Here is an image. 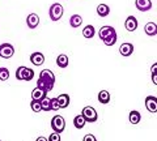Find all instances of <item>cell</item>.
Listing matches in <instances>:
<instances>
[{
	"instance_id": "cell-17",
	"label": "cell",
	"mask_w": 157,
	"mask_h": 141,
	"mask_svg": "<svg viewBox=\"0 0 157 141\" xmlns=\"http://www.w3.org/2000/svg\"><path fill=\"white\" fill-rule=\"evenodd\" d=\"M56 98H58L59 105H60V109H67L70 106V95L68 94H60Z\"/></svg>"
},
{
	"instance_id": "cell-29",
	"label": "cell",
	"mask_w": 157,
	"mask_h": 141,
	"mask_svg": "<svg viewBox=\"0 0 157 141\" xmlns=\"http://www.w3.org/2000/svg\"><path fill=\"white\" fill-rule=\"evenodd\" d=\"M48 141H62V139H60V133H58V132L51 133L50 136H48Z\"/></svg>"
},
{
	"instance_id": "cell-31",
	"label": "cell",
	"mask_w": 157,
	"mask_h": 141,
	"mask_svg": "<svg viewBox=\"0 0 157 141\" xmlns=\"http://www.w3.org/2000/svg\"><path fill=\"white\" fill-rule=\"evenodd\" d=\"M151 73H152V75H156V73H157V63L152 64V67H151Z\"/></svg>"
},
{
	"instance_id": "cell-23",
	"label": "cell",
	"mask_w": 157,
	"mask_h": 141,
	"mask_svg": "<svg viewBox=\"0 0 157 141\" xmlns=\"http://www.w3.org/2000/svg\"><path fill=\"white\" fill-rule=\"evenodd\" d=\"M94 28H93L92 25H86L84 29H82V35H84L85 38H88V39H90V38L94 37Z\"/></svg>"
},
{
	"instance_id": "cell-8",
	"label": "cell",
	"mask_w": 157,
	"mask_h": 141,
	"mask_svg": "<svg viewBox=\"0 0 157 141\" xmlns=\"http://www.w3.org/2000/svg\"><path fill=\"white\" fill-rule=\"evenodd\" d=\"M145 109L152 114L157 113V97H155V95L147 97L145 98Z\"/></svg>"
},
{
	"instance_id": "cell-26",
	"label": "cell",
	"mask_w": 157,
	"mask_h": 141,
	"mask_svg": "<svg viewBox=\"0 0 157 141\" xmlns=\"http://www.w3.org/2000/svg\"><path fill=\"white\" fill-rule=\"evenodd\" d=\"M9 79V71L8 68L2 67L0 68V81H7Z\"/></svg>"
},
{
	"instance_id": "cell-32",
	"label": "cell",
	"mask_w": 157,
	"mask_h": 141,
	"mask_svg": "<svg viewBox=\"0 0 157 141\" xmlns=\"http://www.w3.org/2000/svg\"><path fill=\"white\" fill-rule=\"evenodd\" d=\"M152 82H153L155 85H157V73L156 75H152Z\"/></svg>"
},
{
	"instance_id": "cell-16",
	"label": "cell",
	"mask_w": 157,
	"mask_h": 141,
	"mask_svg": "<svg viewBox=\"0 0 157 141\" xmlns=\"http://www.w3.org/2000/svg\"><path fill=\"white\" fill-rule=\"evenodd\" d=\"M68 63H70V60H68V56L66 54H60L56 58V65L59 68H62V69L68 67Z\"/></svg>"
},
{
	"instance_id": "cell-19",
	"label": "cell",
	"mask_w": 157,
	"mask_h": 141,
	"mask_svg": "<svg viewBox=\"0 0 157 141\" xmlns=\"http://www.w3.org/2000/svg\"><path fill=\"white\" fill-rule=\"evenodd\" d=\"M109 13H110V8L106 4H100L97 7V14L100 17H106V16H109Z\"/></svg>"
},
{
	"instance_id": "cell-21",
	"label": "cell",
	"mask_w": 157,
	"mask_h": 141,
	"mask_svg": "<svg viewBox=\"0 0 157 141\" xmlns=\"http://www.w3.org/2000/svg\"><path fill=\"white\" fill-rule=\"evenodd\" d=\"M128 119H130V123H131V124H139L140 120H141V115H140L139 111L132 110L131 113H130Z\"/></svg>"
},
{
	"instance_id": "cell-33",
	"label": "cell",
	"mask_w": 157,
	"mask_h": 141,
	"mask_svg": "<svg viewBox=\"0 0 157 141\" xmlns=\"http://www.w3.org/2000/svg\"><path fill=\"white\" fill-rule=\"evenodd\" d=\"M36 141H48V139H46V137H43V136H41V137H38Z\"/></svg>"
},
{
	"instance_id": "cell-13",
	"label": "cell",
	"mask_w": 157,
	"mask_h": 141,
	"mask_svg": "<svg viewBox=\"0 0 157 141\" xmlns=\"http://www.w3.org/2000/svg\"><path fill=\"white\" fill-rule=\"evenodd\" d=\"M47 93H48V91L42 90V89H39V87L36 86L32 90V99L33 101H42L43 98H46V97H47Z\"/></svg>"
},
{
	"instance_id": "cell-4",
	"label": "cell",
	"mask_w": 157,
	"mask_h": 141,
	"mask_svg": "<svg viewBox=\"0 0 157 141\" xmlns=\"http://www.w3.org/2000/svg\"><path fill=\"white\" fill-rule=\"evenodd\" d=\"M81 115L84 116V119L86 120V123H94V121H97V119H98L97 111H96L94 107H92V106H86V107L82 109Z\"/></svg>"
},
{
	"instance_id": "cell-6",
	"label": "cell",
	"mask_w": 157,
	"mask_h": 141,
	"mask_svg": "<svg viewBox=\"0 0 157 141\" xmlns=\"http://www.w3.org/2000/svg\"><path fill=\"white\" fill-rule=\"evenodd\" d=\"M14 54V47L11 43H3L0 45V58L3 59H11Z\"/></svg>"
},
{
	"instance_id": "cell-10",
	"label": "cell",
	"mask_w": 157,
	"mask_h": 141,
	"mask_svg": "<svg viewBox=\"0 0 157 141\" xmlns=\"http://www.w3.org/2000/svg\"><path fill=\"white\" fill-rule=\"evenodd\" d=\"M119 52H121V55L124 58L131 56L132 52H134V45H132V43H127V42L122 43L119 47Z\"/></svg>"
},
{
	"instance_id": "cell-27",
	"label": "cell",
	"mask_w": 157,
	"mask_h": 141,
	"mask_svg": "<svg viewBox=\"0 0 157 141\" xmlns=\"http://www.w3.org/2000/svg\"><path fill=\"white\" fill-rule=\"evenodd\" d=\"M60 109V105L58 102V98H51V110L52 111H58Z\"/></svg>"
},
{
	"instance_id": "cell-2",
	"label": "cell",
	"mask_w": 157,
	"mask_h": 141,
	"mask_svg": "<svg viewBox=\"0 0 157 141\" xmlns=\"http://www.w3.org/2000/svg\"><path fill=\"white\" fill-rule=\"evenodd\" d=\"M34 77V71L28 67H18L16 71V79L18 81H32Z\"/></svg>"
},
{
	"instance_id": "cell-30",
	"label": "cell",
	"mask_w": 157,
	"mask_h": 141,
	"mask_svg": "<svg viewBox=\"0 0 157 141\" xmlns=\"http://www.w3.org/2000/svg\"><path fill=\"white\" fill-rule=\"evenodd\" d=\"M82 141H97V139L94 137V135L92 133H88L84 136V139H82Z\"/></svg>"
},
{
	"instance_id": "cell-18",
	"label": "cell",
	"mask_w": 157,
	"mask_h": 141,
	"mask_svg": "<svg viewBox=\"0 0 157 141\" xmlns=\"http://www.w3.org/2000/svg\"><path fill=\"white\" fill-rule=\"evenodd\" d=\"M85 124H86V120L84 119V116H82L81 114L73 118V125H75V128L81 129V128H84Z\"/></svg>"
},
{
	"instance_id": "cell-15",
	"label": "cell",
	"mask_w": 157,
	"mask_h": 141,
	"mask_svg": "<svg viewBox=\"0 0 157 141\" xmlns=\"http://www.w3.org/2000/svg\"><path fill=\"white\" fill-rule=\"evenodd\" d=\"M144 32L147 35H149V37H153L157 34V24L155 22H147L145 24V26H144Z\"/></svg>"
},
{
	"instance_id": "cell-11",
	"label": "cell",
	"mask_w": 157,
	"mask_h": 141,
	"mask_svg": "<svg viewBox=\"0 0 157 141\" xmlns=\"http://www.w3.org/2000/svg\"><path fill=\"white\" fill-rule=\"evenodd\" d=\"M124 28L127 32H135L137 29V20L135 16H128L126 18V22H124Z\"/></svg>"
},
{
	"instance_id": "cell-25",
	"label": "cell",
	"mask_w": 157,
	"mask_h": 141,
	"mask_svg": "<svg viewBox=\"0 0 157 141\" xmlns=\"http://www.w3.org/2000/svg\"><path fill=\"white\" fill-rule=\"evenodd\" d=\"M30 107H32V110L34 111V113H41V111H42V103H41V101H33L32 99Z\"/></svg>"
},
{
	"instance_id": "cell-34",
	"label": "cell",
	"mask_w": 157,
	"mask_h": 141,
	"mask_svg": "<svg viewBox=\"0 0 157 141\" xmlns=\"http://www.w3.org/2000/svg\"><path fill=\"white\" fill-rule=\"evenodd\" d=\"M0 141H2V140H0Z\"/></svg>"
},
{
	"instance_id": "cell-7",
	"label": "cell",
	"mask_w": 157,
	"mask_h": 141,
	"mask_svg": "<svg viewBox=\"0 0 157 141\" xmlns=\"http://www.w3.org/2000/svg\"><path fill=\"white\" fill-rule=\"evenodd\" d=\"M98 35H100V38L102 41H105V39H107V38L117 35V32L113 26H102L100 29V32H98Z\"/></svg>"
},
{
	"instance_id": "cell-14",
	"label": "cell",
	"mask_w": 157,
	"mask_h": 141,
	"mask_svg": "<svg viewBox=\"0 0 157 141\" xmlns=\"http://www.w3.org/2000/svg\"><path fill=\"white\" fill-rule=\"evenodd\" d=\"M30 61L33 63L34 65H37V67H39V65H42L43 63H45V55L42 54V52H33V54L30 55Z\"/></svg>"
},
{
	"instance_id": "cell-3",
	"label": "cell",
	"mask_w": 157,
	"mask_h": 141,
	"mask_svg": "<svg viewBox=\"0 0 157 141\" xmlns=\"http://www.w3.org/2000/svg\"><path fill=\"white\" fill-rule=\"evenodd\" d=\"M51 128L54 132H58V133H62L66 128V120L63 116L60 115H55L54 118L51 119Z\"/></svg>"
},
{
	"instance_id": "cell-12",
	"label": "cell",
	"mask_w": 157,
	"mask_h": 141,
	"mask_svg": "<svg viewBox=\"0 0 157 141\" xmlns=\"http://www.w3.org/2000/svg\"><path fill=\"white\" fill-rule=\"evenodd\" d=\"M39 24V17L37 13H30L26 17V25L29 29H36Z\"/></svg>"
},
{
	"instance_id": "cell-22",
	"label": "cell",
	"mask_w": 157,
	"mask_h": 141,
	"mask_svg": "<svg viewBox=\"0 0 157 141\" xmlns=\"http://www.w3.org/2000/svg\"><path fill=\"white\" fill-rule=\"evenodd\" d=\"M81 24H82V18L80 14H72L70 18V25L72 28H78V26H81Z\"/></svg>"
},
{
	"instance_id": "cell-9",
	"label": "cell",
	"mask_w": 157,
	"mask_h": 141,
	"mask_svg": "<svg viewBox=\"0 0 157 141\" xmlns=\"http://www.w3.org/2000/svg\"><path fill=\"white\" fill-rule=\"evenodd\" d=\"M136 9L140 12H147L152 8V2L151 0H135Z\"/></svg>"
},
{
	"instance_id": "cell-1",
	"label": "cell",
	"mask_w": 157,
	"mask_h": 141,
	"mask_svg": "<svg viewBox=\"0 0 157 141\" xmlns=\"http://www.w3.org/2000/svg\"><path fill=\"white\" fill-rule=\"evenodd\" d=\"M54 85H55V75L52 73V71L50 69H43L41 71L37 81V87L46 91L52 90Z\"/></svg>"
},
{
	"instance_id": "cell-28",
	"label": "cell",
	"mask_w": 157,
	"mask_h": 141,
	"mask_svg": "<svg viewBox=\"0 0 157 141\" xmlns=\"http://www.w3.org/2000/svg\"><path fill=\"white\" fill-rule=\"evenodd\" d=\"M102 42H104L106 46H113V45H115V42H117V35H114V37H110V38H107V39L102 41Z\"/></svg>"
},
{
	"instance_id": "cell-24",
	"label": "cell",
	"mask_w": 157,
	"mask_h": 141,
	"mask_svg": "<svg viewBox=\"0 0 157 141\" xmlns=\"http://www.w3.org/2000/svg\"><path fill=\"white\" fill-rule=\"evenodd\" d=\"M41 103H42V111H51V98L46 97V98L41 101Z\"/></svg>"
},
{
	"instance_id": "cell-20",
	"label": "cell",
	"mask_w": 157,
	"mask_h": 141,
	"mask_svg": "<svg viewBox=\"0 0 157 141\" xmlns=\"http://www.w3.org/2000/svg\"><path fill=\"white\" fill-rule=\"evenodd\" d=\"M98 102L100 103H104V105H106V103H109L110 102V93L107 90H101L100 93H98Z\"/></svg>"
},
{
	"instance_id": "cell-5",
	"label": "cell",
	"mask_w": 157,
	"mask_h": 141,
	"mask_svg": "<svg viewBox=\"0 0 157 141\" xmlns=\"http://www.w3.org/2000/svg\"><path fill=\"white\" fill-rule=\"evenodd\" d=\"M64 13V8H63L59 3L52 4L50 7V11H48V14H50V18L52 21H59Z\"/></svg>"
}]
</instances>
